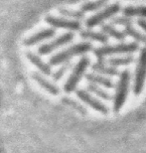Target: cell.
Instances as JSON below:
<instances>
[{
  "label": "cell",
  "mask_w": 146,
  "mask_h": 153,
  "mask_svg": "<svg viewBox=\"0 0 146 153\" xmlns=\"http://www.w3.org/2000/svg\"><path fill=\"white\" fill-rule=\"evenodd\" d=\"M137 24L140 26V28H142L146 32V20H138Z\"/></svg>",
  "instance_id": "obj_24"
},
{
  "label": "cell",
  "mask_w": 146,
  "mask_h": 153,
  "mask_svg": "<svg viewBox=\"0 0 146 153\" xmlns=\"http://www.w3.org/2000/svg\"><path fill=\"white\" fill-rule=\"evenodd\" d=\"M107 1L108 0H96V1H93V2L86 3V4H84L82 6V10L84 12L96 10V9H99L100 7H102L103 5H105Z\"/></svg>",
  "instance_id": "obj_14"
},
{
  "label": "cell",
  "mask_w": 146,
  "mask_h": 153,
  "mask_svg": "<svg viewBox=\"0 0 146 153\" xmlns=\"http://www.w3.org/2000/svg\"><path fill=\"white\" fill-rule=\"evenodd\" d=\"M123 13L126 16H140L146 17V7L144 6H128L123 9Z\"/></svg>",
  "instance_id": "obj_11"
},
{
  "label": "cell",
  "mask_w": 146,
  "mask_h": 153,
  "mask_svg": "<svg viewBox=\"0 0 146 153\" xmlns=\"http://www.w3.org/2000/svg\"><path fill=\"white\" fill-rule=\"evenodd\" d=\"M145 79H146V47L142 49L140 57H139L137 70H136L135 82H134V94L136 96L141 94Z\"/></svg>",
  "instance_id": "obj_4"
},
{
  "label": "cell",
  "mask_w": 146,
  "mask_h": 153,
  "mask_svg": "<svg viewBox=\"0 0 146 153\" xmlns=\"http://www.w3.org/2000/svg\"><path fill=\"white\" fill-rule=\"evenodd\" d=\"M102 31L105 32L106 34L113 37L114 39H117V40H123L125 38V35L124 33L118 31V30L114 29L113 27L110 26V25H103L102 26Z\"/></svg>",
  "instance_id": "obj_15"
},
{
  "label": "cell",
  "mask_w": 146,
  "mask_h": 153,
  "mask_svg": "<svg viewBox=\"0 0 146 153\" xmlns=\"http://www.w3.org/2000/svg\"><path fill=\"white\" fill-rule=\"evenodd\" d=\"M35 79H37L39 84H40L41 85H43V87H44L45 88H46L47 91H50V93H52V94H58V90H57V88H55L53 85H51L49 82H47L46 79H42L41 76H37V75H35Z\"/></svg>",
  "instance_id": "obj_20"
},
{
  "label": "cell",
  "mask_w": 146,
  "mask_h": 153,
  "mask_svg": "<svg viewBox=\"0 0 146 153\" xmlns=\"http://www.w3.org/2000/svg\"><path fill=\"white\" fill-rule=\"evenodd\" d=\"M28 58H29V60L34 64V65L37 66L38 68H40L44 73H46V74H50V68H49L45 63L42 62L37 56H35V55H33V54H28Z\"/></svg>",
  "instance_id": "obj_17"
},
{
  "label": "cell",
  "mask_w": 146,
  "mask_h": 153,
  "mask_svg": "<svg viewBox=\"0 0 146 153\" xmlns=\"http://www.w3.org/2000/svg\"><path fill=\"white\" fill-rule=\"evenodd\" d=\"M89 63H90V60L87 59V58H83V59L79 62L77 67H76L74 70V72H73V74L71 75V76H70V79H68V82H67V84H66L65 88L67 91H71L74 90L75 87L78 84V82L80 81L82 75L84 74L87 67L89 66Z\"/></svg>",
  "instance_id": "obj_6"
},
{
  "label": "cell",
  "mask_w": 146,
  "mask_h": 153,
  "mask_svg": "<svg viewBox=\"0 0 146 153\" xmlns=\"http://www.w3.org/2000/svg\"><path fill=\"white\" fill-rule=\"evenodd\" d=\"M112 22L114 24H117V25H122V26H130L132 23V21L128 19V18H124V17H117V18H114L112 20Z\"/></svg>",
  "instance_id": "obj_22"
},
{
  "label": "cell",
  "mask_w": 146,
  "mask_h": 153,
  "mask_svg": "<svg viewBox=\"0 0 146 153\" xmlns=\"http://www.w3.org/2000/svg\"><path fill=\"white\" fill-rule=\"evenodd\" d=\"M138 49V45L136 43H129V44H118L114 46H103L95 51L96 56L102 58L108 55L114 54H123V53H132Z\"/></svg>",
  "instance_id": "obj_2"
},
{
  "label": "cell",
  "mask_w": 146,
  "mask_h": 153,
  "mask_svg": "<svg viewBox=\"0 0 146 153\" xmlns=\"http://www.w3.org/2000/svg\"><path fill=\"white\" fill-rule=\"evenodd\" d=\"M126 34H128L129 36H131L135 40H137L139 42H142V43H146V36H144L143 34H141L140 32H138L137 30L134 29L133 27L130 26H126Z\"/></svg>",
  "instance_id": "obj_18"
},
{
  "label": "cell",
  "mask_w": 146,
  "mask_h": 153,
  "mask_svg": "<svg viewBox=\"0 0 146 153\" xmlns=\"http://www.w3.org/2000/svg\"><path fill=\"white\" fill-rule=\"evenodd\" d=\"M109 65L116 67V66H125L133 62V57H125V58H115L107 61Z\"/></svg>",
  "instance_id": "obj_19"
},
{
  "label": "cell",
  "mask_w": 146,
  "mask_h": 153,
  "mask_svg": "<svg viewBox=\"0 0 146 153\" xmlns=\"http://www.w3.org/2000/svg\"><path fill=\"white\" fill-rule=\"evenodd\" d=\"M119 9H120V5L118 4V3L110 5L109 7L104 9V10H102V12L93 15V16L90 17V19H87V21L86 22L87 26L93 27V26L99 25V24L103 22L104 20L108 19V18H110L111 16H113L114 14H116L117 12L119 11Z\"/></svg>",
  "instance_id": "obj_5"
},
{
  "label": "cell",
  "mask_w": 146,
  "mask_h": 153,
  "mask_svg": "<svg viewBox=\"0 0 146 153\" xmlns=\"http://www.w3.org/2000/svg\"><path fill=\"white\" fill-rule=\"evenodd\" d=\"M93 69L95 70V71L102 73V74H104V75L113 76L117 74V71L115 69L111 68V67L104 66V65H102V64H96V65L93 66Z\"/></svg>",
  "instance_id": "obj_16"
},
{
  "label": "cell",
  "mask_w": 146,
  "mask_h": 153,
  "mask_svg": "<svg viewBox=\"0 0 146 153\" xmlns=\"http://www.w3.org/2000/svg\"><path fill=\"white\" fill-rule=\"evenodd\" d=\"M54 30L52 29H47V30H43V31L37 33V34L31 36L29 37L27 40H25V44L26 45H33V44H36L38 42H41L43 41L45 39H48L52 37L54 35Z\"/></svg>",
  "instance_id": "obj_10"
},
{
  "label": "cell",
  "mask_w": 146,
  "mask_h": 153,
  "mask_svg": "<svg viewBox=\"0 0 146 153\" xmlns=\"http://www.w3.org/2000/svg\"><path fill=\"white\" fill-rule=\"evenodd\" d=\"M92 49V45L90 43H81V44L75 45L73 47L69 48L68 50L61 52L60 54L56 55L55 57L52 58L51 62L52 64L56 65V64H60L62 62H65V61L71 59L72 57L77 56V55L86 53V52L90 51Z\"/></svg>",
  "instance_id": "obj_3"
},
{
  "label": "cell",
  "mask_w": 146,
  "mask_h": 153,
  "mask_svg": "<svg viewBox=\"0 0 146 153\" xmlns=\"http://www.w3.org/2000/svg\"><path fill=\"white\" fill-rule=\"evenodd\" d=\"M129 81H130V74L128 71L122 72V74L120 76V79L118 82L116 94H115L114 99V111H120V108H122V105L125 102L127 93H128V87H129Z\"/></svg>",
  "instance_id": "obj_1"
},
{
  "label": "cell",
  "mask_w": 146,
  "mask_h": 153,
  "mask_svg": "<svg viewBox=\"0 0 146 153\" xmlns=\"http://www.w3.org/2000/svg\"><path fill=\"white\" fill-rule=\"evenodd\" d=\"M73 37H74V35H73L72 33H67V34H64V35L61 36V37H59L58 39L55 40V41L49 43V44L43 45L40 49H39V52H40L41 54L50 53V52L55 50L56 48L61 47L62 45H65L66 43L70 42L73 39Z\"/></svg>",
  "instance_id": "obj_8"
},
{
  "label": "cell",
  "mask_w": 146,
  "mask_h": 153,
  "mask_svg": "<svg viewBox=\"0 0 146 153\" xmlns=\"http://www.w3.org/2000/svg\"><path fill=\"white\" fill-rule=\"evenodd\" d=\"M82 37L87 38V39H92L95 41L100 42V43H105L107 42V37L105 35L102 34L99 32H93V31H84L82 32Z\"/></svg>",
  "instance_id": "obj_13"
},
{
  "label": "cell",
  "mask_w": 146,
  "mask_h": 153,
  "mask_svg": "<svg viewBox=\"0 0 146 153\" xmlns=\"http://www.w3.org/2000/svg\"><path fill=\"white\" fill-rule=\"evenodd\" d=\"M89 88L93 91V93L96 94L97 96L100 97H102V99H104V100H110V96H109L107 93H105L104 91H102V88H97V87H96V85H90Z\"/></svg>",
  "instance_id": "obj_21"
},
{
  "label": "cell",
  "mask_w": 146,
  "mask_h": 153,
  "mask_svg": "<svg viewBox=\"0 0 146 153\" xmlns=\"http://www.w3.org/2000/svg\"><path fill=\"white\" fill-rule=\"evenodd\" d=\"M47 22L51 25H53L58 28H65L71 30H79L81 28V24L78 21H71L67 19H62V18H57L53 16L47 17Z\"/></svg>",
  "instance_id": "obj_9"
},
{
  "label": "cell",
  "mask_w": 146,
  "mask_h": 153,
  "mask_svg": "<svg viewBox=\"0 0 146 153\" xmlns=\"http://www.w3.org/2000/svg\"><path fill=\"white\" fill-rule=\"evenodd\" d=\"M87 79H89V81L93 82H96V84L102 85H103V87L113 88V82H112L110 79H108L107 78H104V76L90 74V75L87 76Z\"/></svg>",
  "instance_id": "obj_12"
},
{
  "label": "cell",
  "mask_w": 146,
  "mask_h": 153,
  "mask_svg": "<svg viewBox=\"0 0 146 153\" xmlns=\"http://www.w3.org/2000/svg\"><path fill=\"white\" fill-rule=\"evenodd\" d=\"M60 12L63 15H66V16H69V17H74V18L84 17V13L79 12V11H71V10H66V9H65V10H61Z\"/></svg>",
  "instance_id": "obj_23"
},
{
  "label": "cell",
  "mask_w": 146,
  "mask_h": 153,
  "mask_svg": "<svg viewBox=\"0 0 146 153\" xmlns=\"http://www.w3.org/2000/svg\"><path fill=\"white\" fill-rule=\"evenodd\" d=\"M78 96L81 97L82 100H84V102H87V105H89L90 106H92V108L93 109H96V111L99 112H102V114H107V108L103 105V103H102L100 102H99L96 99H95L93 97H92L89 93H87V91H77Z\"/></svg>",
  "instance_id": "obj_7"
}]
</instances>
